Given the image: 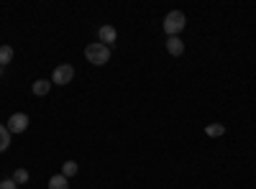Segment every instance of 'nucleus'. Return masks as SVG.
Instances as JSON below:
<instances>
[{
	"mask_svg": "<svg viewBox=\"0 0 256 189\" xmlns=\"http://www.w3.org/2000/svg\"><path fill=\"white\" fill-rule=\"evenodd\" d=\"M84 59L90 61V64L95 67H102L110 61V46L100 44V41H95V44H88V49H84Z\"/></svg>",
	"mask_w": 256,
	"mask_h": 189,
	"instance_id": "1",
	"label": "nucleus"
},
{
	"mask_svg": "<svg viewBox=\"0 0 256 189\" xmlns=\"http://www.w3.org/2000/svg\"><path fill=\"white\" fill-rule=\"evenodd\" d=\"M184 26H187V20H184L182 10H169L166 13V18H164V33H166V38L177 36L180 31H184Z\"/></svg>",
	"mask_w": 256,
	"mask_h": 189,
	"instance_id": "2",
	"label": "nucleus"
},
{
	"mask_svg": "<svg viewBox=\"0 0 256 189\" xmlns=\"http://www.w3.org/2000/svg\"><path fill=\"white\" fill-rule=\"evenodd\" d=\"M74 79V67L72 64H59L52 74V85H70V82Z\"/></svg>",
	"mask_w": 256,
	"mask_h": 189,
	"instance_id": "3",
	"label": "nucleus"
},
{
	"mask_svg": "<svg viewBox=\"0 0 256 189\" xmlns=\"http://www.w3.org/2000/svg\"><path fill=\"white\" fill-rule=\"evenodd\" d=\"M6 128L10 131V136H13V133H26V128H28V115H26V113H13V115L8 118V123H6Z\"/></svg>",
	"mask_w": 256,
	"mask_h": 189,
	"instance_id": "4",
	"label": "nucleus"
},
{
	"mask_svg": "<svg viewBox=\"0 0 256 189\" xmlns=\"http://www.w3.org/2000/svg\"><path fill=\"white\" fill-rule=\"evenodd\" d=\"M98 38H100V44L110 46V44H116V38H118V31H116L113 26H102V28L98 31Z\"/></svg>",
	"mask_w": 256,
	"mask_h": 189,
	"instance_id": "5",
	"label": "nucleus"
},
{
	"mask_svg": "<svg viewBox=\"0 0 256 189\" xmlns=\"http://www.w3.org/2000/svg\"><path fill=\"white\" fill-rule=\"evenodd\" d=\"M166 51L172 54V56H182L184 54V41L180 36H169L166 38Z\"/></svg>",
	"mask_w": 256,
	"mask_h": 189,
	"instance_id": "6",
	"label": "nucleus"
},
{
	"mask_svg": "<svg viewBox=\"0 0 256 189\" xmlns=\"http://www.w3.org/2000/svg\"><path fill=\"white\" fill-rule=\"evenodd\" d=\"M31 90H34V95H36V97L49 95V90H52V79H36Z\"/></svg>",
	"mask_w": 256,
	"mask_h": 189,
	"instance_id": "7",
	"label": "nucleus"
},
{
	"mask_svg": "<svg viewBox=\"0 0 256 189\" xmlns=\"http://www.w3.org/2000/svg\"><path fill=\"white\" fill-rule=\"evenodd\" d=\"M49 189H70V179L62 177V174H56V177L49 179Z\"/></svg>",
	"mask_w": 256,
	"mask_h": 189,
	"instance_id": "8",
	"label": "nucleus"
},
{
	"mask_svg": "<svg viewBox=\"0 0 256 189\" xmlns=\"http://www.w3.org/2000/svg\"><path fill=\"white\" fill-rule=\"evenodd\" d=\"M8 146H10V131L6 128L3 123H0V154L8 151Z\"/></svg>",
	"mask_w": 256,
	"mask_h": 189,
	"instance_id": "9",
	"label": "nucleus"
},
{
	"mask_svg": "<svg viewBox=\"0 0 256 189\" xmlns=\"http://www.w3.org/2000/svg\"><path fill=\"white\" fill-rule=\"evenodd\" d=\"M205 133H208L210 138H220V136L226 133V125H220V123H210L208 128H205Z\"/></svg>",
	"mask_w": 256,
	"mask_h": 189,
	"instance_id": "10",
	"label": "nucleus"
},
{
	"mask_svg": "<svg viewBox=\"0 0 256 189\" xmlns=\"http://www.w3.org/2000/svg\"><path fill=\"white\" fill-rule=\"evenodd\" d=\"M10 61H13V49L8 44H3V46H0V67L10 64Z\"/></svg>",
	"mask_w": 256,
	"mask_h": 189,
	"instance_id": "11",
	"label": "nucleus"
},
{
	"mask_svg": "<svg viewBox=\"0 0 256 189\" xmlns=\"http://www.w3.org/2000/svg\"><path fill=\"white\" fill-rule=\"evenodd\" d=\"M77 172H80V166H77L74 161H64V164H62V177L70 179V177H74Z\"/></svg>",
	"mask_w": 256,
	"mask_h": 189,
	"instance_id": "12",
	"label": "nucleus"
},
{
	"mask_svg": "<svg viewBox=\"0 0 256 189\" xmlns=\"http://www.w3.org/2000/svg\"><path fill=\"white\" fill-rule=\"evenodd\" d=\"M28 179H31V174H28L26 169H16V172H13V182H16V184H26Z\"/></svg>",
	"mask_w": 256,
	"mask_h": 189,
	"instance_id": "13",
	"label": "nucleus"
},
{
	"mask_svg": "<svg viewBox=\"0 0 256 189\" xmlns=\"http://www.w3.org/2000/svg\"><path fill=\"white\" fill-rule=\"evenodd\" d=\"M0 189H18V184L13 179H3V182H0Z\"/></svg>",
	"mask_w": 256,
	"mask_h": 189,
	"instance_id": "14",
	"label": "nucleus"
},
{
	"mask_svg": "<svg viewBox=\"0 0 256 189\" xmlns=\"http://www.w3.org/2000/svg\"><path fill=\"white\" fill-rule=\"evenodd\" d=\"M0 74H3V67H0Z\"/></svg>",
	"mask_w": 256,
	"mask_h": 189,
	"instance_id": "15",
	"label": "nucleus"
}]
</instances>
